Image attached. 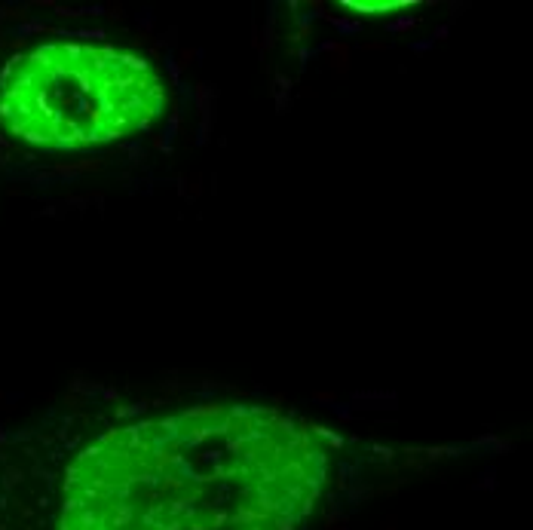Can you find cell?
<instances>
[{
    "instance_id": "obj_1",
    "label": "cell",
    "mask_w": 533,
    "mask_h": 530,
    "mask_svg": "<svg viewBox=\"0 0 533 530\" xmlns=\"http://www.w3.org/2000/svg\"><path fill=\"white\" fill-rule=\"evenodd\" d=\"M331 457L316 426L260 404L138 417L62 463L43 530H307Z\"/></svg>"
},
{
    "instance_id": "obj_2",
    "label": "cell",
    "mask_w": 533,
    "mask_h": 530,
    "mask_svg": "<svg viewBox=\"0 0 533 530\" xmlns=\"http://www.w3.org/2000/svg\"><path fill=\"white\" fill-rule=\"evenodd\" d=\"M166 111L157 64L111 43L46 40L0 67V123L43 150H86L153 126Z\"/></svg>"
}]
</instances>
